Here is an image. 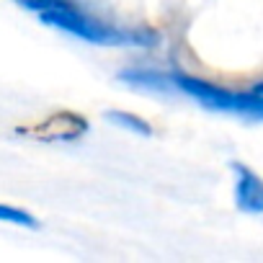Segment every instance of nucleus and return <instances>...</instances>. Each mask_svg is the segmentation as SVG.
<instances>
[{
  "label": "nucleus",
  "instance_id": "1",
  "mask_svg": "<svg viewBox=\"0 0 263 263\" xmlns=\"http://www.w3.org/2000/svg\"><path fill=\"white\" fill-rule=\"evenodd\" d=\"M39 18L60 31H67V34H72L83 42H93V44H106V47H129V44L150 47V44H155L153 34L129 31V29H119L106 21H98L96 16L75 8L70 0H52L49 8H44L39 13Z\"/></svg>",
  "mask_w": 263,
  "mask_h": 263
},
{
  "label": "nucleus",
  "instance_id": "2",
  "mask_svg": "<svg viewBox=\"0 0 263 263\" xmlns=\"http://www.w3.org/2000/svg\"><path fill=\"white\" fill-rule=\"evenodd\" d=\"M176 90L191 96L196 103L212 108V111H227V114H240L248 119H263V93L258 90H230L214 83H206L201 78L194 75H183V72H171Z\"/></svg>",
  "mask_w": 263,
  "mask_h": 263
},
{
  "label": "nucleus",
  "instance_id": "3",
  "mask_svg": "<svg viewBox=\"0 0 263 263\" xmlns=\"http://www.w3.org/2000/svg\"><path fill=\"white\" fill-rule=\"evenodd\" d=\"M24 132L31 135V137H36V140H42V142H75L88 132V121L80 114L57 111V114L47 116L42 124H36L31 129H24Z\"/></svg>",
  "mask_w": 263,
  "mask_h": 263
},
{
  "label": "nucleus",
  "instance_id": "4",
  "mask_svg": "<svg viewBox=\"0 0 263 263\" xmlns=\"http://www.w3.org/2000/svg\"><path fill=\"white\" fill-rule=\"evenodd\" d=\"M232 173H235V204H237V209L245 214H263V178L242 163H235Z\"/></svg>",
  "mask_w": 263,
  "mask_h": 263
},
{
  "label": "nucleus",
  "instance_id": "5",
  "mask_svg": "<svg viewBox=\"0 0 263 263\" xmlns=\"http://www.w3.org/2000/svg\"><path fill=\"white\" fill-rule=\"evenodd\" d=\"M124 83L135 85L140 90H150V93H168V90H176V83H173V75H165V72H155V70H126L119 75Z\"/></svg>",
  "mask_w": 263,
  "mask_h": 263
},
{
  "label": "nucleus",
  "instance_id": "6",
  "mask_svg": "<svg viewBox=\"0 0 263 263\" xmlns=\"http://www.w3.org/2000/svg\"><path fill=\"white\" fill-rule=\"evenodd\" d=\"M106 119H108L111 124H116V126H121V129L132 132V135H140V137H150V135H153V126H150L145 119H140L137 114L111 108V111H106Z\"/></svg>",
  "mask_w": 263,
  "mask_h": 263
},
{
  "label": "nucleus",
  "instance_id": "7",
  "mask_svg": "<svg viewBox=\"0 0 263 263\" xmlns=\"http://www.w3.org/2000/svg\"><path fill=\"white\" fill-rule=\"evenodd\" d=\"M0 219H3V222H11V224L29 227V230H36V227H39V222H36L34 214H29V212H24V209H16V206H8V204L0 206Z\"/></svg>",
  "mask_w": 263,
  "mask_h": 263
},
{
  "label": "nucleus",
  "instance_id": "8",
  "mask_svg": "<svg viewBox=\"0 0 263 263\" xmlns=\"http://www.w3.org/2000/svg\"><path fill=\"white\" fill-rule=\"evenodd\" d=\"M253 90H258V93H263V83H255V85H253Z\"/></svg>",
  "mask_w": 263,
  "mask_h": 263
}]
</instances>
